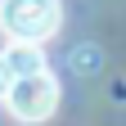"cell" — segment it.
Masks as SVG:
<instances>
[{"instance_id":"obj_2","label":"cell","mask_w":126,"mask_h":126,"mask_svg":"<svg viewBox=\"0 0 126 126\" xmlns=\"http://www.w3.org/2000/svg\"><path fill=\"white\" fill-rule=\"evenodd\" d=\"M5 99V108L18 122H45V117H54V108H59V81L50 77V68H36V72H23V77H14L9 90L0 94Z\"/></svg>"},{"instance_id":"obj_3","label":"cell","mask_w":126,"mask_h":126,"mask_svg":"<svg viewBox=\"0 0 126 126\" xmlns=\"http://www.w3.org/2000/svg\"><path fill=\"white\" fill-rule=\"evenodd\" d=\"M9 81H14V68H9V59H5V50H0V94L9 90Z\"/></svg>"},{"instance_id":"obj_1","label":"cell","mask_w":126,"mask_h":126,"mask_svg":"<svg viewBox=\"0 0 126 126\" xmlns=\"http://www.w3.org/2000/svg\"><path fill=\"white\" fill-rule=\"evenodd\" d=\"M63 23V5L59 0H0V32L9 41H50Z\"/></svg>"}]
</instances>
